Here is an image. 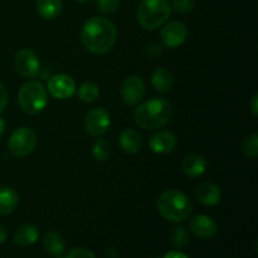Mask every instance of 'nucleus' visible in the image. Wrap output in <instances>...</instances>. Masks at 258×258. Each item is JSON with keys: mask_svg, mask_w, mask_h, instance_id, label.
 Masks as SVG:
<instances>
[{"mask_svg": "<svg viewBox=\"0 0 258 258\" xmlns=\"http://www.w3.org/2000/svg\"><path fill=\"white\" fill-rule=\"evenodd\" d=\"M82 43L90 52L105 54L110 52L117 39V29L107 18L92 17L83 24Z\"/></svg>", "mask_w": 258, "mask_h": 258, "instance_id": "obj_1", "label": "nucleus"}, {"mask_svg": "<svg viewBox=\"0 0 258 258\" xmlns=\"http://www.w3.org/2000/svg\"><path fill=\"white\" fill-rule=\"evenodd\" d=\"M173 115V106L163 97H155L139 106L134 112V121L145 130H155L165 126Z\"/></svg>", "mask_w": 258, "mask_h": 258, "instance_id": "obj_2", "label": "nucleus"}, {"mask_svg": "<svg viewBox=\"0 0 258 258\" xmlns=\"http://www.w3.org/2000/svg\"><path fill=\"white\" fill-rule=\"evenodd\" d=\"M158 211L166 221L179 223L190 216L191 203L181 191L166 190L159 197Z\"/></svg>", "mask_w": 258, "mask_h": 258, "instance_id": "obj_3", "label": "nucleus"}, {"mask_svg": "<svg viewBox=\"0 0 258 258\" xmlns=\"http://www.w3.org/2000/svg\"><path fill=\"white\" fill-rule=\"evenodd\" d=\"M171 5L168 0H143L138 8V20L144 29L155 30L168 20Z\"/></svg>", "mask_w": 258, "mask_h": 258, "instance_id": "obj_4", "label": "nucleus"}, {"mask_svg": "<svg viewBox=\"0 0 258 258\" xmlns=\"http://www.w3.org/2000/svg\"><path fill=\"white\" fill-rule=\"evenodd\" d=\"M19 106L28 115H37L42 112L48 103L47 90L38 81L24 83L18 95Z\"/></svg>", "mask_w": 258, "mask_h": 258, "instance_id": "obj_5", "label": "nucleus"}, {"mask_svg": "<svg viewBox=\"0 0 258 258\" xmlns=\"http://www.w3.org/2000/svg\"><path fill=\"white\" fill-rule=\"evenodd\" d=\"M37 135L29 127H19L10 135L8 148L15 158H25L34 151L37 146Z\"/></svg>", "mask_w": 258, "mask_h": 258, "instance_id": "obj_6", "label": "nucleus"}, {"mask_svg": "<svg viewBox=\"0 0 258 258\" xmlns=\"http://www.w3.org/2000/svg\"><path fill=\"white\" fill-rule=\"evenodd\" d=\"M111 123L110 113L105 108L96 107L88 111L85 118V128L91 136H102L108 130Z\"/></svg>", "mask_w": 258, "mask_h": 258, "instance_id": "obj_7", "label": "nucleus"}, {"mask_svg": "<svg viewBox=\"0 0 258 258\" xmlns=\"http://www.w3.org/2000/svg\"><path fill=\"white\" fill-rule=\"evenodd\" d=\"M48 92L58 100H66V98L72 97L77 91L76 82L71 76L60 73L49 78L48 81Z\"/></svg>", "mask_w": 258, "mask_h": 258, "instance_id": "obj_8", "label": "nucleus"}, {"mask_svg": "<svg viewBox=\"0 0 258 258\" xmlns=\"http://www.w3.org/2000/svg\"><path fill=\"white\" fill-rule=\"evenodd\" d=\"M39 59L38 55L30 49H20L15 54L14 67L22 77L33 78L39 72Z\"/></svg>", "mask_w": 258, "mask_h": 258, "instance_id": "obj_9", "label": "nucleus"}, {"mask_svg": "<svg viewBox=\"0 0 258 258\" xmlns=\"http://www.w3.org/2000/svg\"><path fill=\"white\" fill-rule=\"evenodd\" d=\"M145 96V83L139 76H130L121 86V97L128 106H135L143 101Z\"/></svg>", "mask_w": 258, "mask_h": 258, "instance_id": "obj_10", "label": "nucleus"}, {"mask_svg": "<svg viewBox=\"0 0 258 258\" xmlns=\"http://www.w3.org/2000/svg\"><path fill=\"white\" fill-rule=\"evenodd\" d=\"M164 45L168 48H176L183 44L188 38V29L181 22H170L163 28L160 34Z\"/></svg>", "mask_w": 258, "mask_h": 258, "instance_id": "obj_11", "label": "nucleus"}, {"mask_svg": "<svg viewBox=\"0 0 258 258\" xmlns=\"http://www.w3.org/2000/svg\"><path fill=\"white\" fill-rule=\"evenodd\" d=\"M190 231L196 234L197 237L203 239L212 238L218 232V224L214 221L212 217L204 216V214H199L191 218L190 221Z\"/></svg>", "mask_w": 258, "mask_h": 258, "instance_id": "obj_12", "label": "nucleus"}, {"mask_svg": "<svg viewBox=\"0 0 258 258\" xmlns=\"http://www.w3.org/2000/svg\"><path fill=\"white\" fill-rule=\"evenodd\" d=\"M149 146L155 154L171 153L176 146V138L170 131H159L151 136Z\"/></svg>", "mask_w": 258, "mask_h": 258, "instance_id": "obj_13", "label": "nucleus"}, {"mask_svg": "<svg viewBox=\"0 0 258 258\" xmlns=\"http://www.w3.org/2000/svg\"><path fill=\"white\" fill-rule=\"evenodd\" d=\"M221 189L212 183H203L197 188L196 198L198 199L199 203L203 206H216L221 201Z\"/></svg>", "mask_w": 258, "mask_h": 258, "instance_id": "obj_14", "label": "nucleus"}, {"mask_svg": "<svg viewBox=\"0 0 258 258\" xmlns=\"http://www.w3.org/2000/svg\"><path fill=\"white\" fill-rule=\"evenodd\" d=\"M184 174L189 178H199L206 173L207 169V161L206 159L198 154H190V155L185 156L181 164Z\"/></svg>", "mask_w": 258, "mask_h": 258, "instance_id": "obj_15", "label": "nucleus"}, {"mask_svg": "<svg viewBox=\"0 0 258 258\" xmlns=\"http://www.w3.org/2000/svg\"><path fill=\"white\" fill-rule=\"evenodd\" d=\"M43 247H44L45 252L49 256L54 258H62L64 253L66 243L63 237L59 233L54 231H50L45 233L44 238H43Z\"/></svg>", "mask_w": 258, "mask_h": 258, "instance_id": "obj_16", "label": "nucleus"}, {"mask_svg": "<svg viewBox=\"0 0 258 258\" xmlns=\"http://www.w3.org/2000/svg\"><path fill=\"white\" fill-rule=\"evenodd\" d=\"M39 238V231L33 224H24L19 227L14 234V243L19 247H29Z\"/></svg>", "mask_w": 258, "mask_h": 258, "instance_id": "obj_17", "label": "nucleus"}, {"mask_svg": "<svg viewBox=\"0 0 258 258\" xmlns=\"http://www.w3.org/2000/svg\"><path fill=\"white\" fill-rule=\"evenodd\" d=\"M19 203V196L10 186L0 188V216H8L13 213Z\"/></svg>", "mask_w": 258, "mask_h": 258, "instance_id": "obj_18", "label": "nucleus"}, {"mask_svg": "<svg viewBox=\"0 0 258 258\" xmlns=\"http://www.w3.org/2000/svg\"><path fill=\"white\" fill-rule=\"evenodd\" d=\"M173 75L166 68H158L151 76V85L160 93H168L173 87Z\"/></svg>", "mask_w": 258, "mask_h": 258, "instance_id": "obj_19", "label": "nucleus"}, {"mask_svg": "<svg viewBox=\"0 0 258 258\" xmlns=\"http://www.w3.org/2000/svg\"><path fill=\"white\" fill-rule=\"evenodd\" d=\"M120 148L126 154H136L141 149V138L136 131L123 130L120 135Z\"/></svg>", "mask_w": 258, "mask_h": 258, "instance_id": "obj_20", "label": "nucleus"}, {"mask_svg": "<svg viewBox=\"0 0 258 258\" xmlns=\"http://www.w3.org/2000/svg\"><path fill=\"white\" fill-rule=\"evenodd\" d=\"M38 14L44 19H54L62 12V0H37L35 2Z\"/></svg>", "mask_w": 258, "mask_h": 258, "instance_id": "obj_21", "label": "nucleus"}, {"mask_svg": "<svg viewBox=\"0 0 258 258\" xmlns=\"http://www.w3.org/2000/svg\"><path fill=\"white\" fill-rule=\"evenodd\" d=\"M78 96L83 102H93L100 96V88L93 82H85L78 88Z\"/></svg>", "mask_w": 258, "mask_h": 258, "instance_id": "obj_22", "label": "nucleus"}, {"mask_svg": "<svg viewBox=\"0 0 258 258\" xmlns=\"http://www.w3.org/2000/svg\"><path fill=\"white\" fill-rule=\"evenodd\" d=\"M92 154L96 160L107 161L111 158V155H112V148H111L110 143H107L103 139H100V140H97L93 144Z\"/></svg>", "mask_w": 258, "mask_h": 258, "instance_id": "obj_23", "label": "nucleus"}, {"mask_svg": "<svg viewBox=\"0 0 258 258\" xmlns=\"http://www.w3.org/2000/svg\"><path fill=\"white\" fill-rule=\"evenodd\" d=\"M242 151L249 159H256L258 155V135L252 134L244 139L242 144Z\"/></svg>", "mask_w": 258, "mask_h": 258, "instance_id": "obj_24", "label": "nucleus"}, {"mask_svg": "<svg viewBox=\"0 0 258 258\" xmlns=\"http://www.w3.org/2000/svg\"><path fill=\"white\" fill-rule=\"evenodd\" d=\"M170 241L174 246L179 247V248L185 246L189 241V234L186 229L181 226L174 227L170 233Z\"/></svg>", "mask_w": 258, "mask_h": 258, "instance_id": "obj_25", "label": "nucleus"}, {"mask_svg": "<svg viewBox=\"0 0 258 258\" xmlns=\"http://www.w3.org/2000/svg\"><path fill=\"white\" fill-rule=\"evenodd\" d=\"M96 5L102 14H112L120 7V0H97Z\"/></svg>", "mask_w": 258, "mask_h": 258, "instance_id": "obj_26", "label": "nucleus"}, {"mask_svg": "<svg viewBox=\"0 0 258 258\" xmlns=\"http://www.w3.org/2000/svg\"><path fill=\"white\" fill-rule=\"evenodd\" d=\"M196 0H173L174 10L179 13H189L193 10Z\"/></svg>", "mask_w": 258, "mask_h": 258, "instance_id": "obj_27", "label": "nucleus"}, {"mask_svg": "<svg viewBox=\"0 0 258 258\" xmlns=\"http://www.w3.org/2000/svg\"><path fill=\"white\" fill-rule=\"evenodd\" d=\"M66 258H96L95 254L87 248L83 247H78V248H73L68 252Z\"/></svg>", "mask_w": 258, "mask_h": 258, "instance_id": "obj_28", "label": "nucleus"}, {"mask_svg": "<svg viewBox=\"0 0 258 258\" xmlns=\"http://www.w3.org/2000/svg\"><path fill=\"white\" fill-rule=\"evenodd\" d=\"M8 105V92L5 86L0 82V113L4 112Z\"/></svg>", "mask_w": 258, "mask_h": 258, "instance_id": "obj_29", "label": "nucleus"}, {"mask_svg": "<svg viewBox=\"0 0 258 258\" xmlns=\"http://www.w3.org/2000/svg\"><path fill=\"white\" fill-rule=\"evenodd\" d=\"M164 258H189L188 256H185L184 253L179 251H170L164 256Z\"/></svg>", "mask_w": 258, "mask_h": 258, "instance_id": "obj_30", "label": "nucleus"}, {"mask_svg": "<svg viewBox=\"0 0 258 258\" xmlns=\"http://www.w3.org/2000/svg\"><path fill=\"white\" fill-rule=\"evenodd\" d=\"M251 110H252V113H253L254 116L258 115V96L257 95H254L253 98H252Z\"/></svg>", "mask_w": 258, "mask_h": 258, "instance_id": "obj_31", "label": "nucleus"}, {"mask_svg": "<svg viewBox=\"0 0 258 258\" xmlns=\"http://www.w3.org/2000/svg\"><path fill=\"white\" fill-rule=\"evenodd\" d=\"M8 238V231L4 226L0 224V243H4Z\"/></svg>", "mask_w": 258, "mask_h": 258, "instance_id": "obj_32", "label": "nucleus"}, {"mask_svg": "<svg viewBox=\"0 0 258 258\" xmlns=\"http://www.w3.org/2000/svg\"><path fill=\"white\" fill-rule=\"evenodd\" d=\"M5 121L3 120L2 117H0V138H2L3 135H4V131H5Z\"/></svg>", "mask_w": 258, "mask_h": 258, "instance_id": "obj_33", "label": "nucleus"}, {"mask_svg": "<svg viewBox=\"0 0 258 258\" xmlns=\"http://www.w3.org/2000/svg\"><path fill=\"white\" fill-rule=\"evenodd\" d=\"M78 3H87V2H90V0H77Z\"/></svg>", "mask_w": 258, "mask_h": 258, "instance_id": "obj_34", "label": "nucleus"}]
</instances>
